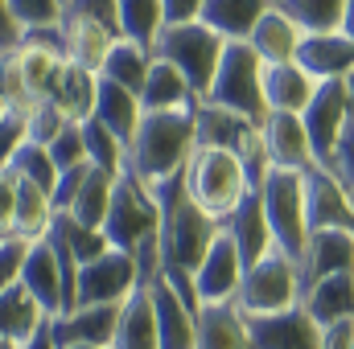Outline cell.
I'll return each mask as SVG.
<instances>
[{
  "instance_id": "6da1fadb",
  "label": "cell",
  "mask_w": 354,
  "mask_h": 349,
  "mask_svg": "<svg viewBox=\"0 0 354 349\" xmlns=\"http://www.w3.org/2000/svg\"><path fill=\"white\" fill-rule=\"evenodd\" d=\"M157 206H161V263L165 271H181V275H194L206 251L214 247V239L223 235V222L214 214H206L189 193H185V181L174 177L165 181L161 189H153ZM161 271V275H165Z\"/></svg>"
},
{
  "instance_id": "7a4b0ae2",
  "label": "cell",
  "mask_w": 354,
  "mask_h": 349,
  "mask_svg": "<svg viewBox=\"0 0 354 349\" xmlns=\"http://www.w3.org/2000/svg\"><path fill=\"white\" fill-rule=\"evenodd\" d=\"M198 148L194 111H145L136 140L128 148V173L145 189H161L165 181L181 177Z\"/></svg>"
},
{
  "instance_id": "3957f363",
  "label": "cell",
  "mask_w": 354,
  "mask_h": 349,
  "mask_svg": "<svg viewBox=\"0 0 354 349\" xmlns=\"http://www.w3.org/2000/svg\"><path fill=\"white\" fill-rule=\"evenodd\" d=\"M223 50H227V41L210 25L194 21V25H165L161 37H157V46H153V58L169 62L177 74L194 87V94L206 99V90L214 83V74H218Z\"/></svg>"
},
{
  "instance_id": "277c9868",
  "label": "cell",
  "mask_w": 354,
  "mask_h": 349,
  "mask_svg": "<svg viewBox=\"0 0 354 349\" xmlns=\"http://www.w3.org/2000/svg\"><path fill=\"white\" fill-rule=\"evenodd\" d=\"M206 103L214 107H227L235 115H243L248 123H264L268 103H264V62L260 54L248 46V41H227L223 50V62H218V74L206 90Z\"/></svg>"
},
{
  "instance_id": "5b68a950",
  "label": "cell",
  "mask_w": 354,
  "mask_h": 349,
  "mask_svg": "<svg viewBox=\"0 0 354 349\" xmlns=\"http://www.w3.org/2000/svg\"><path fill=\"white\" fill-rule=\"evenodd\" d=\"M181 181H185V193L206 214H214L218 222L252 193L239 157L235 152H218V148H194L189 165L181 169Z\"/></svg>"
},
{
  "instance_id": "8992f818",
  "label": "cell",
  "mask_w": 354,
  "mask_h": 349,
  "mask_svg": "<svg viewBox=\"0 0 354 349\" xmlns=\"http://www.w3.org/2000/svg\"><path fill=\"white\" fill-rule=\"evenodd\" d=\"M264 218L272 226V243L276 251H284L288 259L297 263L305 243H309V218H305V177L288 173V169H272L264 177V185L256 189Z\"/></svg>"
},
{
  "instance_id": "52a82bcc",
  "label": "cell",
  "mask_w": 354,
  "mask_h": 349,
  "mask_svg": "<svg viewBox=\"0 0 354 349\" xmlns=\"http://www.w3.org/2000/svg\"><path fill=\"white\" fill-rule=\"evenodd\" d=\"M235 304L243 317H276L301 304V279H297V263L284 251H272L260 263L243 267Z\"/></svg>"
},
{
  "instance_id": "ba28073f",
  "label": "cell",
  "mask_w": 354,
  "mask_h": 349,
  "mask_svg": "<svg viewBox=\"0 0 354 349\" xmlns=\"http://www.w3.org/2000/svg\"><path fill=\"white\" fill-rule=\"evenodd\" d=\"M161 230V206L153 197V189H145L132 173H124L115 181V193H111V210H107V222H103V239L107 247L132 255L145 239H153Z\"/></svg>"
},
{
  "instance_id": "9c48e42d",
  "label": "cell",
  "mask_w": 354,
  "mask_h": 349,
  "mask_svg": "<svg viewBox=\"0 0 354 349\" xmlns=\"http://www.w3.org/2000/svg\"><path fill=\"white\" fill-rule=\"evenodd\" d=\"M346 119H351V90H346V83H322L317 94H313V103L301 115L305 136H309V148H313V161L322 169H334V157H338Z\"/></svg>"
},
{
  "instance_id": "30bf717a",
  "label": "cell",
  "mask_w": 354,
  "mask_h": 349,
  "mask_svg": "<svg viewBox=\"0 0 354 349\" xmlns=\"http://www.w3.org/2000/svg\"><path fill=\"white\" fill-rule=\"evenodd\" d=\"M140 288L132 255L107 247L99 259L79 267V304L75 308H95V304H124Z\"/></svg>"
},
{
  "instance_id": "8fae6325",
  "label": "cell",
  "mask_w": 354,
  "mask_h": 349,
  "mask_svg": "<svg viewBox=\"0 0 354 349\" xmlns=\"http://www.w3.org/2000/svg\"><path fill=\"white\" fill-rule=\"evenodd\" d=\"M21 288L41 304V312L50 321L66 317V271H62L58 251L50 247V239L29 243V255H25V267H21Z\"/></svg>"
},
{
  "instance_id": "7c38bea8",
  "label": "cell",
  "mask_w": 354,
  "mask_h": 349,
  "mask_svg": "<svg viewBox=\"0 0 354 349\" xmlns=\"http://www.w3.org/2000/svg\"><path fill=\"white\" fill-rule=\"evenodd\" d=\"M305 177V218H309V230H351L354 235V201L351 193L342 189V181L313 165Z\"/></svg>"
},
{
  "instance_id": "4fadbf2b",
  "label": "cell",
  "mask_w": 354,
  "mask_h": 349,
  "mask_svg": "<svg viewBox=\"0 0 354 349\" xmlns=\"http://www.w3.org/2000/svg\"><path fill=\"white\" fill-rule=\"evenodd\" d=\"M354 271V235L351 230H309V243L297 259V279H301V296L330 275H346Z\"/></svg>"
},
{
  "instance_id": "5bb4252c",
  "label": "cell",
  "mask_w": 354,
  "mask_h": 349,
  "mask_svg": "<svg viewBox=\"0 0 354 349\" xmlns=\"http://www.w3.org/2000/svg\"><path fill=\"white\" fill-rule=\"evenodd\" d=\"M297 66L313 83H346L354 74V41L338 33H305L297 50Z\"/></svg>"
},
{
  "instance_id": "9a60e30c",
  "label": "cell",
  "mask_w": 354,
  "mask_h": 349,
  "mask_svg": "<svg viewBox=\"0 0 354 349\" xmlns=\"http://www.w3.org/2000/svg\"><path fill=\"white\" fill-rule=\"evenodd\" d=\"M252 349H322V325L297 304L276 317H248Z\"/></svg>"
},
{
  "instance_id": "2e32d148",
  "label": "cell",
  "mask_w": 354,
  "mask_h": 349,
  "mask_svg": "<svg viewBox=\"0 0 354 349\" xmlns=\"http://www.w3.org/2000/svg\"><path fill=\"white\" fill-rule=\"evenodd\" d=\"M260 136H264L268 161L272 169H288V173H309L317 161H313V148H309V136H305V123L301 115H284V111H268L264 123H260Z\"/></svg>"
},
{
  "instance_id": "e0dca14e",
  "label": "cell",
  "mask_w": 354,
  "mask_h": 349,
  "mask_svg": "<svg viewBox=\"0 0 354 349\" xmlns=\"http://www.w3.org/2000/svg\"><path fill=\"white\" fill-rule=\"evenodd\" d=\"M239 279H243V259H239L235 243H231L227 235H218L214 247L206 251L202 267L194 271L198 300H202V304H231L235 292H239Z\"/></svg>"
},
{
  "instance_id": "ac0fdd59",
  "label": "cell",
  "mask_w": 354,
  "mask_h": 349,
  "mask_svg": "<svg viewBox=\"0 0 354 349\" xmlns=\"http://www.w3.org/2000/svg\"><path fill=\"white\" fill-rule=\"evenodd\" d=\"M223 235L235 243V251H239L243 267H252V263H260L264 255L276 251V243H272V226H268L264 206H260V193H248V197L223 218Z\"/></svg>"
},
{
  "instance_id": "d6986e66",
  "label": "cell",
  "mask_w": 354,
  "mask_h": 349,
  "mask_svg": "<svg viewBox=\"0 0 354 349\" xmlns=\"http://www.w3.org/2000/svg\"><path fill=\"white\" fill-rule=\"evenodd\" d=\"M115 325H120V304H95V308H75L58 321H50V337L54 346H103L111 349L115 341Z\"/></svg>"
},
{
  "instance_id": "ffe728a7",
  "label": "cell",
  "mask_w": 354,
  "mask_h": 349,
  "mask_svg": "<svg viewBox=\"0 0 354 349\" xmlns=\"http://www.w3.org/2000/svg\"><path fill=\"white\" fill-rule=\"evenodd\" d=\"M194 132H198V148H218V152H235L239 157L260 128L248 123L243 115L227 111V107H214V103L198 99V107H194Z\"/></svg>"
},
{
  "instance_id": "44dd1931",
  "label": "cell",
  "mask_w": 354,
  "mask_h": 349,
  "mask_svg": "<svg viewBox=\"0 0 354 349\" xmlns=\"http://www.w3.org/2000/svg\"><path fill=\"white\" fill-rule=\"evenodd\" d=\"M322 83H313L297 62H276L264 66V103L268 111H284V115H305V107L313 103Z\"/></svg>"
},
{
  "instance_id": "7402d4cb",
  "label": "cell",
  "mask_w": 354,
  "mask_h": 349,
  "mask_svg": "<svg viewBox=\"0 0 354 349\" xmlns=\"http://www.w3.org/2000/svg\"><path fill=\"white\" fill-rule=\"evenodd\" d=\"M95 119L124 144V148H132V140H136V128H140V119H145V107H140V94H132V90L115 87V83H107V79H99V99H95Z\"/></svg>"
},
{
  "instance_id": "603a6c76",
  "label": "cell",
  "mask_w": 354,
  "mask_h": 349,
  "mask_svg": "<svg viewBox=\"0 0 354 349\" xmlns=\"http://www.w3.org/2000/svg\"><path fill=\"white\" fill-rule=\"evenodd\" d=\"M111 349H161L157 337V308H153V288H136L120 304V325Z\"/></svg>"
},
{
  "instance_id": "cb8c5ba5",
  "label": "cell",
  "mask_w": 354,
  "mask_h": 349,
  "mask_svg": "<svg viewBox=\"0 0 354 349\" xmlns=\"http://www.w3.org/2000/svg\"><path fill=\"white\" fill-rule=\"evenodd\" d=\"M301 37H305V33H301V25H297L292 17H284V12L272 4L264 17H260V25L252 29L248 46L260 54V62H264V66H276V62H297Z\"/></svg>"
},
{
  "instance_id": "d4e9b609",
  "label": "cell",
  "mask_w": 354,
  "mask_h": 349,
  "mask_svg": "<svg viewBox=\"0 0 354 349\" xmlns=\"http://www.w3.org/2000/svg\"><path fill=\"white\" fill-rule=\"evenodd\" d=\"M153 308H157L161 349H198V317L177 300V292L165 279L153 283Z\"/></svg>"
},
{
  "instance_id": "484cf974",
  "label": "cell",
  "mask_w": 354,
  "mask_h": 349,
  "mask_svg": "<svg viewBox=\"0 0 354 349\" xmlns=\"http://www.w3.org/2000/svg\"><path fill=\"white\" fill-rule=\"evenodd\" d=\"M62 37H66V62L71 66H83L91 74L103 70V58L111 54V46L120 41V33L95 25V21H79V17H62Z\"/></svg>"
},
{
  "instance_id": "4316f807",
  "label": "cell",
  "mask_w": 354,
  "mask_h": 349,
  "mask_svg": "<svg viewBox=\"0 0 354 349\" xmlns=\"http://www.w3.org/2000/svg\"><path fill=\"white\" fill-rule=\"evenodd\" d=\"M198 349H252L248 317L239 304H202L198 312Z\"/></svg>"
},
{
  "instance_id": "83f0119b",
  "label": "cell",
  "mask_w": 354,
  "mask_h": 349,
  "mask_svg": "<svg viewBox=\"0 0 354 349\" xmlns=\"http://www.w3.org/2000/svg\"><path fill=\"white\" fill-rule=\"evenodd\" d=\"M301 308H305L322 329H330V325H338V321H354V271L317 279V283L301 296Z\"/></svg>"
},
{
  "instance_id": "f1b7e54d",
  "label": "cell",
  "mask_w": 354,
  "mask_h": 349,
  "mask_svg": "<svg viewBox=\"0 0 354 349\" xmlns=\"http://www.w3.org/2000/svg\"><path fill=\"white\" fill-rule=\"evenodd\" d=\"M268 8L272 0H206L202 25H210L223 41H248Z\"/></svg>"
},
{
  "instance_id": "f546056e",
  "label": "cell",
  "mask_w": 354,
  "mask_h": 349,
  "mask_svg": "<svg viewBox=\"0 0 354 349\" xmlns=\"http://www.w3.org/2000/svg\"><path fill=\"white\" fill-rule=\"evenodd\" d=\"M46 321H50V317L41 312V304H37L21 283L8 288V292H0V341L29 346V341L41 333Z\"/></svg>"
},
{
  "instance_id": "4dcf8cb0",
  "label": "cell",
  "mask_w": 354,
  "mask_h": 349,
  "mask_svg": "<svg viewBox=\"0 0 354 349\" xmlns=\"http://www.w3.org/2000/svg\"><path fill=\"white\" fill-rule=\"evenodd\" d=\"M95 99H99V74L66 62L50 103L66 115V123H87V119H95Z\"/></svg>"
},
{
  "instance_id": "1f68e13d",
  "label": "cell",
  "mask_w": 354,
  "mask_h": 349,
  "mask_svg": "<svg viewBox=\"0 0 354 349\" xmlns=\"http://www.w3.org/2000/svg\"><path fill=\"white\" fill-rule=\"evenodd\" d=\"M140 107L145 111H194L198 94H194V87L177 74L169 62L153 58V70L145 79V90H140Z\"/></svg>"
},
{
  "instance_id": "d6a6232c",
  "label": "cell",
  "mask_w": 354,
  "mask_h": 349,
  "mask_svg": "<svg viewBox=\"0 0 354 349\" xmlns=\"http://www.w3.org/2000/svg\"><path fill=\"white\" fill-rule=\"evenodd\" d=\"M149 70H153V54H149V50H140L136 41L120 37V41L111 46V54L103 58L99 79H107V83H115V87L140 94V90H145V79H149Z\"/></svg>"
},
{
  "instance_id": "836d02e7",
  "label": "cell",
  "mask_w": 354,
  "mask_h": 349,
  "mask_svg": "<svg viewBox=\"0 0 354 349\" xmlns=\"http://www.w3.org/2000/svg\"><path fill=\"white\" fill-rule=\"evenodd\" d=\"M50 222H54V201H50V193H41L33 181H21L17 177V214H12V235H21V239H46V230H50Z\"/></svg>"
},
{
  "instance_id": "e575fe53",
  "label": "cell",
  "mask_w": 354,
  "mask_h": 349,
  "mask_svg": "<svg viewBox=\"0 0 354 349\" xmlns=\"http://www.w3.org/2000/svg\"><path fill=\"white\" fill-rule=\"evenodd\" d=\"M115 181H120V177H107L103 169H91V177L83 181V189H79V197L71 201V210H66V214H71L79 226H87V230H103L107 210H111Z\"/></svg>"
},
{
  "instance_id": "d590c367",
  "label": "cell",
  "mask_w": 354,
  "mask_h": 349,
  "mask_svg": "<svg viewBox=\"0 0 354 349\" xmlns=\"http://www.w3.org/2000/svg\"><path fill=\"white\" fill-rule=\"evenodd\" d=\"M161 29H165L161 0H120V37H128V41H136L140 50L153 54Z\"/></svg>"
},
{
  "instance_id": "8d00e7d4",
  "label": "cell",
  "mask_w": 354,
  "mask_h": 349,
  "mask_svg": "<svg viewBox=\"0 0 354 349\" xmlns=\"http://www.w3.org/2000/svg\"><path fill=\"white\" fill-rule=\"evenodd\" d=\"M351 0H276L284 17L301 25V33H338Z\"/></svg>"
},
{
  "instance_id": "74e56055",
  "label": "cell",
  "mask_w": 354,
  "mask_h": 349,
  "mask_svg": "<svg viewBox=\"0 0 354 349\" xmlns=\"http://www.w3.org/2000/svg\"><path fill=\"white\" fill-rule=\"evenodd\" d=\"M46 239H54L58 247H66L79 267L91 259H99L103 251H107V239H103V230H87V226H79L71 214H54V222H50V230H46Z\"/></svg>"
},
{
  "instance_id": "f35d334b",
  "label": "cell",
  "mask_w": 354,
  "mask_h": 349,
  "mask_svg": "<svg viewBox=\"0 0 354 349\" xmlns=\"http://www.w3.org/2000/svg\"><path fill=\"white\" fill-rule=\"evenodd\" d=\"M17 62H21V74H25V87L33 94V103L50 99L58 79H62V58L46 54V50H33V46H17Z\"/></svg>"
},
{
  "instance_id": "ab89813d",
  "label": "cell",
  "mask_w": 354,
  "mask_h": 349,
  "mask_svg": "<svg viewBox=\"0 0 354 349\" xmlns=\"http://www.w3.org/2000/svg\"><path fill=\"white\" fill-rule=\"evenodd\" d=\"M83 140H87V161L95 169H103L107 177L128 173V148H124L99 119H87V123H83Z\"/></svg>"
},
{
  "instance_id": "60d3db41",
  "label": "cell",
  "mask_w": 354,
  "mask_h": 349,
  "mask_svg": "<svg viewBox=\"0 0 354 349\" xmlns=\"http://www.w3.org/2000/svg\"><path fill=\"white\" fill-rule=\"evenodd\" d=\"M8 173L21 177V181H33L41 193H50L54 197V185H58V169H54V161H50V152L41 148V144H25L17 157H12V165H8Z\"/></svg>"
},
{
  "instance_id": "b9f144b4",
  "label": "cell",
  "mask_w": 354,
  "mask_h": 349,
  "mask_svg": "<svg viewBox=\"0 0 354 349\" xmlns=\"http://www.w3.org/2000/svg\"><path fill=\"white\" fill-rule=\"evenodd\" d=\"M46 152H50V161H54L58 173H71V169H79V165H91L87 161V140H83V123H66V128L58 132V140H54Z\"/></svg>"
},
{
  "instance_id": "7bdbcfd3",
  "label": "cell",
  "mask_w": 354,
  "mask_h": 349,
  "mask_svg": "<svg viewBox=\"0 0 354 349\" xmlns=\"http://www.w3.org/2000/svg\"><path fill=\"white\" fill-rule=\"evenodd\" d=\"M0 94H4V111H21V115H29L33 94H29V87H25V74H21L17 50L0 58Z\"/></svg>"
},
{
  "instance_id": "ee69618b",
  "label": "cell",
  "mask_w": 354,
  "mask_h": 349,
  "mask_svg": "<svg viewBox=\"0 0 354 349\" xmlns=\"http://www.w3.org/2000/svg\"><path fill=\"white\" fill-rule=\"evenodd\" d=\"M25 123H29V144H41V148H50V144L58 140V132L66 128V115H62V111H58L50 99H41V103H33V107H29Z\"/></svg>"
},
{
  "instance_id": "f6af8a7d",
  "label": "cell",
  "mask_w": 354,
  "mask_h": 349,
  "mask_svg": "<svg viewBox=\"0 0 354 349\" xmlns=\"http://www.w3.org/2000/svg\"><path fill=\"white\" fill-rule=\"evenodd\" d=\"M8 12L21 25V33L25 29H46V25L62 21V0H8Z\"/></svg>"
},
{
  "instance_id": "bcb514c9",
  "label": "cell",
  "mask_w": 354,
  "mask_h": 349,
  "mask_svg": "<svg viewBox=\"0 0 354 349\" xmlns=\"http://www.w3.org/2000/svg\"><path fill=\"white\" fill-rule=\"evenodd\" d=\"M62 17H79V21H95L111 33H120V0H66Z\"/></svg>"
},
{
  "instance_id": "7dc6e473",
  "label": "cell",
  "mask_w": 354,
  "mask_h": 349,
  "mask_svg": "<svg viewBox=\"0 0 354 349\" xmlns=\"http://www.w3.org/2000/svg\"><path fill=\"white\" fill-rule=\"evenodd\" d=\"M29 144V123L21 111H0V173L12 165V157Z\"/></svg>"
},
{
  "instance_id": "c3c4849f",
  "label": "cell",
  "mask_w": 354,
  "mask_h": 349,
  "mask_svg": "<svg viewBox=\"0 0 354 349\" xmlns=\"http://www.w3.org/2000/svg\"><path fill=\"white\" fill-rule=\"evenodd\" d=\"M25 255H29V239L8 235V239L0 243V292H8V288H17V283H21Z\"/></svg>"
},
{
  "instance_id": "681fc988",
  "label": "cell",
  "mask_w": 354,
  "mask_h": 349,
  "mask_svg": "<svg viewBox=\"0 0 354 349\" xmlns=\"http://www.w3.org/2000/svg\"><path fill=\"white\" fill-rule=\"evenodd\" d=\"M330 173L342 181V189L351 193V201H354V111H351V119H346V132H342V144H338V157H334Z\"/></svg>"
},
{
  "instance_id": "f907efd6",
  "label": "cell",
  "mask_w": 354,
  "mask_h": 349,
  "mask_svg": "<svg viewBox=\"0 0 354 349\" xmlns=\"http://www.w3.org/2000/svg\"><path fill=\"white\" fill-rule=\"evenodd\" d=\"M95 165H79V169H71V173H58V185H54V214H66L71 210V201L79 197V189H83V181L91 177Z\"/></svg>"
},
{
  "instance_id": "816d5d0a",
  "label": "cell",
  "mask_w": 354,
  "mask_h": 349,
  "mask_svg": "<svg viewBox=\"0 0 354 349\" xmlns=\"http://www.w3.org/2000/svg\"><path fill=\"white\" fill-rule=\"evenodd\" d=\"M202 8H206V0H161L165 25H194V21H202Z\"/></svg>"
},
{
  "instance_id": "f5cc1de1",
  "label": "cell",
  "mask_w": 354,
  "mask_h": 349,
  "mask_svg": "<svg viewBox=\"0 0 354 349\" xmlns=\"http://www.w3.org/2000/svg\"><path fill=\"white\" fill-rule=\"evenodd\" d=\"M12 214H17V177L0 173V235H12Z\"/></svg>"
},
{
  "instance_id": "db71d44e",
  "label": "cell",
  "mask_w": 354,
  "mask_h": 349,
  "mask_svg": "<svg viewBox=\"0 0 354 349\" xmlns=\"http://www.w3.org/2000/svg\"><path fill=\"white\" fill-rule=\"evenodd\" d=\"M21 46V25L8 12V0H0V54H12Z\"/></svg>"
},
{
  "instance_id": "11a10c76",
  "label": "cell",
  "mask_w": 354,
  "mask_h": 349,
  "mask_svg": "<svg viewBox=\"0 0 354 349\" xmlns=\"http://www.w3.org/2000/svg\"><path fill=\"white\" fill-rule=\"evenodd\" d=\"M322 349H354V321H338L322 329Z\"/></svg>"
},
{
  "instance_id": "9f6ffc18",
  "label": "cell",
  "mask_w": 354,
  "mask_h": 349,
  "mask_svg": "<svg viewBox=\"0 0 354 349\" xmlns=\"http://www.w3.org/2000/svg\"><path fill=\"white\" fill-rule=\"evenodd\" d=\"M21 349H58V346H54V337H50V321L41 325V333H37L29 346H21Z\"/></svg>"
},
{
  "instance_id": "6f0895ef",
  "label": "cell",
  "mask_w": 354,
  "mask_h": 349,
  "mask_svg": "<svg viewBox=\"0 0 354 349\" xmlns=\"http://www.w3.org/2000/svg\"><path fill=\"white\" fill-rule=\"evenodd\" d=\"M342 33H346V37L354 41V0L346 4V17H342Z\"/></svg>"
},
{
  "instance_id": "680465c9",
  "label": "cell",
  "mask_w": 354,
  "mask_h": 349,
  "mask_svg": "<svg viewBox=\"0 0 354 349\" xmlns=\"http://www.w3.org/2000/svg\"><path fill=\"white\" fill-rule=\"evenodd\" d=\"M346 90H351V111H354V74L346 79Z\"/></svg>"
},
{
  "instance_id": "91938a15",
  "label": "cell",
  "mask_w": 354,
  "mask_h": 349,
  "mask_svg": "<svg viewBox=\"0 0 354 349\" xmlns=\"http://www.w3.org/2000/svg\"><path fill=\"white\" fill-rule=\"evenodd\" d=\"M62 349H103V346H62Z\"/></svg>"
},
{
  "instance_id": "94428289",
  "label": "cell",
  "mask_w": 354,
  "mask_h": 349,
  "mask_svg": "<svg viewBox=\"0 0 354 349\" xmlns=\"http://www.w3.org/2000/svg\"><path fill=\"white\" fill-rule=\"evenodd\" d=\"M0 349H21V346H12V341H0Z\"/></svg>"
},
{
  "instance_id": "6125c7cd",
  "label": "cell",
  "mask_w": 354,
  "mask_h": 349,
  "mask_svg": "<svg viewBox=\"0 0 354 349\" xmlns=\"http://www.w3.org/2000/svg\"><path fill=\"white\" fill-rule=\"evenodd\" d=\"M0 58H4V54H0ZM0 111H4V94H0Z\"/></svg>"
},
{
  "instance_id": "be15d7a7",
  "label": "cell",
  "mask_w": 354,
  "mask_h": 349,
  "mask_svg": "<svg viewBox=\"0 0 354 349\" xmlns=\"http://www.w3.org/2000/svg\"><path fill=\"white\" fill-rule=\"evenodd\" d=\"M4 239H8V235H0V243H4Z\"/></svg>"
},
{
  "instance_id": "e7e4bbea",
  "label": "cell",
  "mask_w": 354,
  "mask_h": 349,
  "mask_svg": "<svg viewBox=\"0 0 354 349\" xmlns=\"http://www.w3.org/2000/svg\"><path fill=\"white\" fill-rule=\"evenodd\" d=\"M272 4H276V0H272Z\"/></svg>"
},
{
  "instance_id": "03108f58",
  "label": "cell",
  "mask_w": 354,
  "mask_h": 349,
  "mask_svg": "<svg viewBox=\"0 0 354 349\" xmlns=\"http://www.w3.org/2000/svg\"><path fill=\"white\" fill-rule=\"evenodd\" d=\"M62 4H66V0H62Z\"/></svg>"
}]
</instances>
